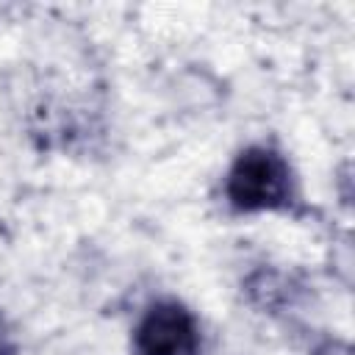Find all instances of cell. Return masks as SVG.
I'll use <instances>...</instances> for the list:
<instances>
[{
    "label": "cell",
    "mask_w": 355,
    "mask_h": 355,
    "mask_svg": "<svg viewBox=\"0 0 355 355\" xmlns=\"http://www.w3.org/2000/svg\"><path fill=\"white\" fill-rule=\"evenodd\" d=\"M225 197L239 214L286 211L294 202V178L288 161L266 144L241 150L227 169Z\"/></svg>",
    "instance_id": "obj_1"
},
{
    "label": "cell",
    "mask_w": 355,
    "mask_h": 355,
    "mask_svg": "<svg viewBox=\"0 0 355 355\" xmlns=\"http://www.w3.org/2000/svg\"><path fill=\"white\" fill-rule=\"evenodd\" d=\"M0 355H17V341L3 313H0Z\"/></svg>",
    "instance_id": "obj_3"
},
{
    "label": "cell",
    "mask_w": 355,
    "mask_h": 355,
    "mask_svg": "<svg viewBox=\"0 0 355 355\" xmlns=\"http://www.w3.org/2000/svg\"><path fill=\"white\" fill-rule=\"evenodd\" d=\"M133 355H200V324L178 300L153 302L133 330Z\"/></svg>",
    "instance_id": "obj_2"
}]
</instances>
